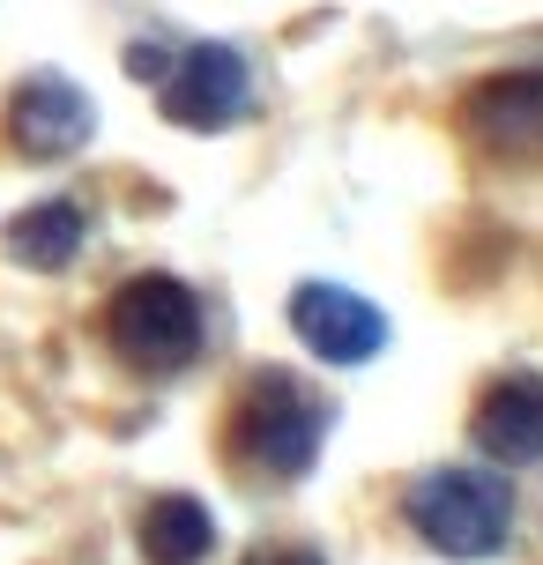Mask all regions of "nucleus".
I'll return each mask as SVG.
<instances>
[{"label": "nucleus", "instance_id": "1", "mask_svg": "<svg viewBox=\"0 0 543 565\" xmlns=\"http://www.w3.org/2000/svg\"><path fill=\"white\" fill-rule=\"evenodd\" d=\"M320 439H328V402L306 395L290 372H254L238 402H231V461L246 477H268V483H298L313 477L320 461Z\"/></svg>", "mask_w": 543, "mask_h": 565}, {"label": "nucleus", "instance_id": "2", "mask_svg": "<svg viewBox=\"0 0 543 565\" xmlns=\"http://www.w3.org/2000/svg\"><path fill=\"white\" fill-rule=\"evenodd\" d=\"M402 521L439 551V558H491L514 529V483L485 469H425L402 491Z\"/></svg>", "mask_w": 543, "mask_h": 565}, {"label": "nucleus", "instance_id": "3", "mask_svg": "<svg viewBox=\"0 0 543 565\" xmlns=\"http://www.w3.org/2000/svg\"><path fill=\"white\" fill-rule=\"evenodd\" d=\"M105 342L149 380H172L201 358V298L179 276H127L105 306Z\"/></svg>", "mask_w": 543, "mask_h": 565}, {"label": "nucleus", "instance_id": "4", "mask_svg": "<svg viewBox=\"0 0 543 565\" xmlns=\"http://www.w3.org/2000/svg\"><path fill=\"white\" fill-rule=\"evenodd\" d=\"M246 97H254V75H246V53H231V45H187L164 75V119L187 127V135L238 127Z\"/></svg>", "mask_w": 543, "mask_h": 565}, {"label": "nucleus", "instance_id": "5", "mask_svg": "<svg viewBox=\"0 0 543 565\" xmlns=\"http://www.w3.org/2000/svg\"><path fill=\"white\" fill-rule=\"evenodd\" d=\"M461 127L499 164H543V67H514V75L477 83L461 97Z\"/></svg>", "mask_w": 543, "mask_h": 565}, {"label": "nucleus", "instance_id": "6", "mask_svg": "<svg viewBox=\"0 0 543 565\" xmlns=\"http://www.w3.org/2000/svg\"><path fill=\"white\" fill-rule=\"evenodd\" d=\"M290 335L320 365H365L387 350V312L358 290H343V282H298L290 290Z\"/></svg>", "mask_w": 543, "mask_h": 565}, {"label": "nucleus", "instance_id": "7", "mask_svg": "<svg viewBox=\"0 0 543 565\" xmlns=\"http://www.w3.org/2000/svg\"><path fill=\"white\" fill-rule=\"evenodd\" d=\"M89 135H97V105H89V89H75L67 75H30V83L8 97V149L30 157V164L75 157V149H89Z\"/></svg>", "mask_w": 543, "mask_h": 565}, {"label": "nucleus", "instance_id": "8", "mask_svg": "<svg viewBox=\"0 0 543 565\" xmlns=\"http://www.w3.org/2000/svg\"><path fill=\"white\" fill-rule=\"evenodd\" d=\"M469 439L485 461L499 469H529L543 461V380L536 372H507V380H491L477 409H469Z\"/></svg>", "mask_w": 543, "mask_h": 565}, {"label": "nucleus", "instance_id": "9", "mask_svg": "<svg viewBox=\"0 0 543 565\" xmlns=\"http://www.w3.org/2000/svg\"><path fill=\"white\" fill-rule=\"evenodd\" d=\"M8 260L15 268H30V276H60V268H75V254H83V209L75 201H38V209H23V216H8Z\"/></svg>", "mask_w": 543, "mask_h": 565}, {"label": "nucleus", "instance_id": "10", "mask_svg": "<svg viewBox=\"0 0 543 565\" xmlns=\"http://www.w3.org/2000/svg\"><path fill=\"white\" fill-rule=\"evenodd\" d=\"M149 565H201L216 551V513L187 499V491H164V499H149L142 507V529H135Z\"/></svg>", "mask_w": 543, "mask_h": 565}, {"label": "nucleus", "instance_id": "11", "mask_svg": "<svg viewBox=\"0 0 543 565\" xmlns=\"http://www.w3.org/2000/svg\"><path fill=\"white\" fill-rule=\"evenodd\" d=\"M127 75H135V83H164L172 67H164V53H157V45H135V53H127Z\"/></svg>", "mask_w": 543, "mask_h": 565}, {"label": "nucleus", "instance_id": "12", "mask_svg": "<svg viewBox=\"0 0 543 565\" xmlns=\"http://www.w3.org/2000/svg\"><path fill=\"white\" fill-rule=\"evenodd\" d=\"M246 565H328L320 551H254Z\"/></svg>", "mask_w": 543, "mask_h": 565}]
</instances>
